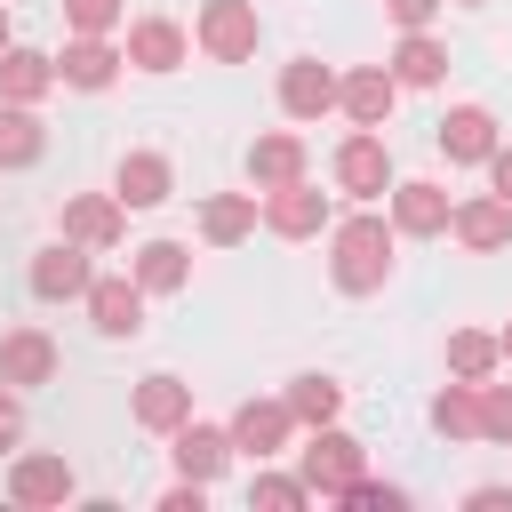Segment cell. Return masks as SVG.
<instances>
[{
	"mask_svg": "<svg viewBox=\"0 0 512 512\" xmlns=\"http://www.w3.org/2000/svg\"><path fill=\"white\" fill-rule=\"evenodd\" d=\"M392 264H400L392 216H376L360 200H352V216H328V280H336V296H376L392 280Z\"/></svg>",
	"mask_w": 512,
	"mask_h": 512,
	"instance_id": "6da1fadb",
	"label": "cell"
},
{
	"mask_svg": "<svg viewBox=\"0 0 512 512\" xmlns=\"http://www.w3.org/2000/svg\"><path fill=\"white\" fill-rule=\"evenodd\" d=\"M296 472H304V488H312L320 504H336V496L368 472V448H360L344 424H312V432H304V448H296Z\"/></svg>",
	"mask_w": 512,
	"mask_h": 512,
	"instance_id": "7a4b0ae2",
	"label": "cell"
},
{
	"mask_svg": "<svg viewBox=\"0 0 512 512\" xmlns=\"http://www.w3.org/2000/svg\"><path fill=\"white\" fill-rule=\"evenodd\" d=\"M192 48H200L208 64H248V56L264 48V16H256V0H200V16H192Z\"/></svg>",
	"mask_w": 512,
	"mask_h": 512,
	"instance_id": "3957f363",
	"label": "cell"
},
{
	"mask_svg": "<svg viewBox=\"0 0 512 512\" xmlns=\"http://www.w3.org/2000/svg\"><path fill=\"white\" fill-rule=\"evenodd\" d=\"M328 176H336V192H344V200L376 208V200L392 192V144H384V128H352V136L328 152Z\"/></svg>",
	"mask_w": 512,
	"mask_h": 512,
	"instance_id": "277c9868",
	"label": "cell"
},
{
	"mask_svg": "<svg viewBox=\"0 0 512 512\" xmlns=\"http://www.w3.org/2000/svg\"><path fill=\"white\" fill-rule=\"evenodd\" d=\"M80 304H88V328H96L104 344H136V336H144V304H152V296L136 288V272H96Z\"/></svg>",
	"mask_w": 512,
	"mask_h": 512,
	"instance_id": "5b68a950",
	"label": "cell"
},
{
	"mask_svg": "<svg viewBox=\"0 0 512 512\" xmlns=\"http://www.w3.org/2000/svg\"><path fill=\"white\" fill-rule=\"evenodd\" d=\"M328 192L312 184V176H296V184H280V192H256V224L264 232H280V240H320L328 232Z\"/></svg>",
	"mask_w": 512,
	"mask_h": 512,
	"instance_id": "8992f818",
	"label": "cell"
},
{
	"mask_svg": "<svg viewBox=\"0 0 512 512\" xmlns=\"http://www.w3.org/2000/svg\"><path fill=\"white\" fill-rule=\"evenodd\" d=\"M88 280H96V248H80V240H64V232H56V240L32 256V272H24V288H32L40 304H80Z\"/></svg>",
	"mask_w": 512,
	"mask_h": 512,
	"instance_id": "52a82bcc",
	"label": "cell"
},
{
	"mask_svg": "<svg viewBox=\"0 0 512 512\" xmlns=\"http://www.w3.org/2000/svg\"><path fill=\"white\" fill-rule=\"evenodd\" d=\"M120 56H128V72L168 80V72H184V64H192V32H184L176 16H136V24L120 32Z\"/></svg>",
	"mask_w": 512,
	"mask_h": 512,
	"instance_id": "ba28073f",
	"label": "cell"
},
{
	"mask_svg": "<svg viewBox=\"0 0 512 512\" xmlns=\"http://www.w3.org/2000/svg\"><path fill=\"white\" fill-rule=\"evenodd\" d=\"M120 72H128V56H120V40H112V32H64V56H56V88L104 96Z\"/></svg>",
	"mask_w": 512,
	"mask_h": 512,
	"instance_id": "9c48e42d",
	"label": "cell"
},
{
	"mask_svg": "<svg viewBox=\"0 0 512 512\" xmlns=\"http://www.w3.org/2000/svg\"><path fill=\"white\" fill-rule=\"evenodd\" d=\"M448 184H432V176H392V192H384V216H392V232L400 240H440L448 232Z\"/></svg>",
	"mask_w": 512,
	"mask_h": 512,
	"instance_id": "30bf717a",
	"label": "cell"
},
{
	"mask_svg": "<svg viewBox=\"0 0 512 512\" xmlns=\"http://www.w3.org/2000/svg\"><path fill=\"white\" fill-rule=\"evenodd\" d=\"M432 144H440V160H448V168H480V160L504 144V128H496V112H488V104H448V112H440V128H432Z\"/></svg>",
	"mask_w": 512,
	"mask_h": 512,
	"instance_id": "8fae6325",
	"label": "cell"
},
{
	"mask_svg": "<svg viewBox=\"0 0 512 512\" xmlns=\"http://www.w3.org/2000/svg\"><path fill=\"white\" fill-rule=\"evenodd\" d=\"M240 168H248V184H256V192H280V184L312 176V144H304L296 128H264V136H248Z\"/></svg>",
	"mask_w": 512,
	"mask_h": 512,
	"instance_id": "7c38bea8",
	"label": "cell"
},
{
	"mask_svg": "<svg viewBox=\"0 0 512 512\" xmlns=\"http://www.w3.org/2000/svg\"><path fill=\"white\" fill-rule=\"evenodd\" d=\"M224 432H232V456H256V464H272V456L296 440V416H288V400L272 392V400H240Z\"/></svg>",
	"mask_w": 512,
	"mask_h": 512,
	"instance_id": "4fadbf2b",
	"label": "cell"
},
{
	"mask_svg": "<svg viewBox=\"0 0 512 512\" xmlns=\"http://www.w3.org/2000/svg\"><path fill=\"white\" fill-rule=\"evenodd\" d=\"M448 232H456L464 256H504L512 248V200L504 192H472V200L448 208Z\"/></svg>",
	"mask_w": 512,
	"mask_h": 512,
	"instance_id": "5bb4252c",
	"label": "cell"
},
{
	"mask_svg": "<svg viewBox=\"0 0 512 512\" xmlns=\"http://www.w3.org/2000/svg\"><path fill=\"white\" fill-rule=\"evenodd\" d=\"M392 104H400V80H392L384 64L336 72V112H344L352 128H392Z\"/></svg>",
	"mask_w": 512,
	"mask_h": 512,
	"instance_id": "9a60e30c",
	"label": "cell"
},
{
	"mask_svg": "<svg viewBox=\"0 0 512 512\" xmlns=\"http://www.w3.org/2000/svg\"><path fill=\"white\" fill-rule=\"evenodd\" d=\"M56 224H64V240H80V248H120L128 240V208H120V192H72L64 208H56Z\"/></svg>",
	"mask_w": 512,
	"mask_h": 512,
	"instance_id": "2e32d148",
	"label": "cell"
},
{
	"mask_svg": "<svg viewBox=\"0 0 512 512\" xmlns=\"http://www.w3.org/2000/svg\"><path fill=\"white\" fill-rule=\"evenodd\" d=\"M56 368H64V352H56V336L48 328H8L0 336V384H16V392H40V384H56Z\"/></svg>",
	"mask_w": 512,
	"mask_h": 512,
	"instance_id": "e0dca14e",
	"label": "cell"
},
{
	"mask_svg": "<svg viewBox=\"0 0 512 512\" xmlns=\"http://www.w3.org/2000/svg\"><path fill=\"white\" fill-rule=\"evenodd\" d=\"M168 464H176V480H216V472L232 464V432H224V424L184 416V424L168 432Z\"/></svg>",
	"mask_w": 512,
	"mask_h": 512,
	"instance_id": "ac0fdd59",
	"label": "cell"
},
{
	"mask_svg": "<svg viewBox=\"0 0 512 512\" xmlns=\"http://www.w3.org/2000/svg\"><path fill=\"white\" fill-rule=\"evenodd\" d=\"M72 496H80V480H72L64 456H16V464H8V504L48 512V504H72Z\"/></svg>",
	"mask_w": 512,
	"mask_h": 512,
	"instance_id": "d6986e66",
	"label": "cell"
},
{
	"mask_svg": "<svg viewBox=\"0 0 512 512\" xmlns=\"http://www.w3.org/2000/svg\"><path fill=\"white\" fill-rule=\"evenodd\" d=\"M280 112L288 120H328L336 112V72L320 56H288L280 64Z\"/></svg>",
	"mask_w": 512,
	"mask_h": 512,
	"instance_id": "ffe728a7",
	"label": "cell"
},
{
	"mask_svg": "<svg viewBox=\"0 0 512 512\" xmlns=\"http://www.w3.org/2000/svg\"><path fill=\"white\" fill-rule=\"evenodd\" d=\"M128 416H136L144 432H160V440H168V432H176V424L192 416V384H184L176 368H152V376H144V384L128 392Z\"/></svg>",
	"mask_w": 512,
	"mask_h": 512,
	"instance_id": "44dd1931",
	"label": "cell"
},
{
	"mask_svg": "<svg viewBox=\"0 0 512 512\" xmlns=\"http://www.w3.org/2000/svg\"><path fill=\"white\" fill-rule=\"evenodd\" d=\"M112 192H120V208H160L168 192H176V168H168V152H120V168H112Z\"/></svg>",
	"mask_w": 512,
	"mask_h": 512,
	"instance_id": "7402d4cb",
	"label": "cell"
},
{
	"mask_svg": "<svg viewBox=\"0 0 512 512\" xmlns=\"http://www.w3.org/2000/svg\"><path fill=\"white\" fill-rule=\"evenodd\" d=\"M128 272H136L144 296H184V288H192V248H184V240H144V248L128 256Z\"/></svg>",
	"mask_w": 512,
	"mask_h": 512,
	"instance_id": "603a6c76",
	"label": "cell"
},
{
	"mask_svg": "<svg viewBox=\"0 0 512 512\" xmlns=\"http://www.w3.org/2000/svg\"><path fill=\"white\" fill-rule=\"evenodd\" d=\"M384 72H392L400 88H440V80H448V40H432V24H424V32H400V48L384 56Z\"/></svg>",
	"mask_w": 512,
	"mask_h": 512,
	"instance_id": "cb8c5ba5",
	"label": "cell"
},
{
	"mask_svg": "<svg viewBox=\"0 0 512 512\" xmlns=\"http://www.w3.org/2000/svg\"><path fill=\"white\" fill-rule=\"evenodd\" d=\"M288 416H296V432H312V424H336L344 416V384L328 376V368H304V376H288Z\"/></svg>",
	"mask_w": 512,
	"mask_h": 512,
	"instance_id": "d4e9b609",
	"label": "cell"
},
{
	"mask_svg": "<svg viewBox=\"0 0 512 512\" xmlns=\"http://www.w3.org/2000/svg\"><path fill=\"white\" fill-rule=\"evenodd\" d=\"M424 424L440 432V440H480V384H464V376H448L432 400H424Z\"/></svg>",
	"mask_w": 512,
	"mask_h": 512,
	"instance_id": "484cf974",
	"label": "cell"
},
{
	"mask_svg": "<svg viewBox=\"0 0 512 512\" xmlns=\"http://www.w3.org/2000/svg\"><path fill=\"white\" fill-rule=\"evenodd\" d=\"M48 88H56V56L8 40V48H0V96H8V104H40Z\"/></svg>",
	"mask_w": 512,
	"mask_h": 512,
	"instance_id": "4316f807",
	"label": "cell"
},
{
	"mask_svg": "<svg viewBox=\"0 0 512 512\" xmlns=\"http://www.w3.org/2000/svg\"><path fill=\"white\" fill-rule=\"evenodd\" d=\"M256 232V192H208L200 200V240L208 248H240Z\"/></svg>",
	"mask_w": 512,
	"mask_h": 512,
	"instance_id": "83f0119b",
	"label": "cell"
},
{
	"mask_svg": "<svg viewBox=\"0 0 512 512\" xmlns=\"http://www.w3.org/2000/svg\"><path fill=\"white\" fill-rule=\"evenodd\" d=\"M40 152H48L40 104H8V96H0V168H32Z\"/></svg>",
	"mask_w": 512,
	"mask_h": 512,
	"instance_id": "f1b7e54d",
	"label": "cell"
},
{
	"mask_svg": "<svg viewBox=\"0 0 512 512\" xmlns=\"http://www.w3.org/2000/svg\"><path fill=\"white\" fill-rule=\"evenodd\" d=\"M504 368V352H496V328H456L448 336V376H464V384H488Z\"/></svg>",
	"mask_w": 512,
	"mask_h": 512,
	"instance_id": "f546056e",
	"label": "cell"
},
{
	"mask_svg": "<svg viewBox=\"0 0 512 512\" xmlns=\"http://www.w3.org/2000/svg\"><path fill=\"white\" fill-rule=\"evenodd\" d=\"M248 504H264V512H296V504H312V488H304V472H248Z\"/></svg>",
	"mask_w": 512,
	"mask_h": 512,
	"instance_id": "4dcf8cb0",
	"label": "cell"
},
{
	"mask_svg": "<svg viewBox=\"0 0 512 512\" xmlns=\"http://www.w3.org/2000/svg\"><path fill=\"white\" fill-rule=\"evenodd\" d=\"M336 504H344V512H408V488H400V480H376V472H360V480H352Z\"/></svg>",
	"mask_w": 512,
	"mask_h": 512,
	"instance_id": "1f68e13d",
	"label": "cell"
},
{
	"mask_svg": "<svg viewBox=\"0 0 512 512\" xmlns=\"http://www.w3.org/2000/svg\"><path fill=\"white\" fill-rule=\"evenodd\" d=\"M64 32H120L128 24V0H56Z\"/></svg>",
	"mask_w": 512,
	"mask_h": 512,
	"instance_id": "d6a6232c",
	"label": "cell"
},
{
	"mask_svg": "<svg viewBox=\"0 0 512 512\" xmlns=\"http://www.w3.org/2000/svg\"><path fill=\"white\" fill-rule=\"evenodd\" d=\"M480 440H496V448H512V384H480Z\"/></svg>",
	"mask_w": 512,
	"mask_h": 512,
	"instance_id": "836d02e7",
	"label": "cell"
},
{
	"mask_svg": "<svg viewBox=\"0 0 512 512\" xmlns=\"http://www.w3.org/2000/svg\"><path fill=\"white\" fill-rule=\"evenodd\" d=\"M8 448H24V392L16 384H0V456Z\"/></svg>",
	"mask_w": 512,
	"mask_h": 512,
	"instance_id": "e575fe53",
	"label": "cell"
},
{
	"mask_svg": "<svg viewBox=\"0 0 512 512\" xmlns=\"http://www.w3.org/2000/svg\"><path fill=\"white\" fill-rule=\"evenodd\" d=\"M440 8H448V0H384V16H392L400 32H424V24L440 16Z\"/></svg>",
	"mask_w": 512,
	"mask_h": 512,
	"instance_id": "d590c367",
	"label": "cell"
},
{
	"mask_svg": "<svg viewBox=\"0 0 512 512\" xmlns=\"http://www.w3.org/2000/svg\"><path fill=\"white\" fill-rule=\"evenodd\" d=\"M208 504V480H176L168 496H160V512H200Z\"/></svg>",
	"mask_w": 512,
	"mask_h": 512,
	"instance_id": "8d00e7d4",
	"label": "cell"
},
{
	"mask_svg": "<svg viewBox=\"0 0 512 512\" xmlns=\"http://www.w3.org/2000/svg\"><path fill=\"white\" fill-rule=\"evenodd\" d=\"M464 504L472 512H504L512 504V480H480V488H464Z\"/></svg>",
	"mask_w": 512,
	"mask_h": 512,
	"instance_id": "74e56055",
	"label": "cell"
},
{
	"mask_svg": "<svg viewBox=\"0 0 512 512\" xmlns=\"http://www.w3.org/2000/svg\"><path fill=\"white\" fill-rule=\"evenodd\" d=\"M480 168H488V192H504V200H512V144H496Z\"/></svg>",
	"mask_w": 512,
	"mask_h": 512,
	"instance_id": "f35d334b",
	"label": "cell"
},
{
	"mask_svg": "<svg viewBox=\"0 0 512 512\" xmlns=\"http://www.w3.org/2000/svg\"><path fill=\"white\" fill-rule=\"evenodd\" d=\"M496 352H504V368H512V320H504V328H496Z\"/></svg>",
	"mask_w": 512,
	"mask_h": 512,
	"instance_id": "ab89813d",
	"label": "cell"
},
{
	"mask_svg": "<svg viewBox=\"0 0 512 512\" xmlns=\"http://www.w3.org/2000/svg\"><path fill=\"white\" fill-rule=\"evenodd\" d=\"M8 40H16V32H8V0H0V48H8Z\"/></svg>",
	"mask_w": 512,
	"mask_h": 512,
	"instance_id": "60d3db41",
	"label": "cell"
},
{
	"mask_svg": "<svg viewBox=\"0 0 512 512\" xmlns=\"http://www.w3.org/2000/svg\"><path fill=\"white\" fill-rule=\"evenodd\" d=\"M456 8H488V0H456Z\"/></svg>",
	"mask_w": 512,
	"mask_h": 512,
	"instance_id": "b9f144b4",
	"label": "cell"
}]
</instances>
